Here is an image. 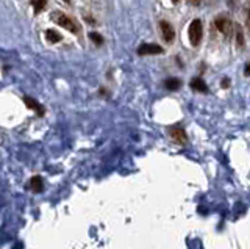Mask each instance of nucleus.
Returning a JSON list of instances; mask_svg holds the SVG:
<instances>
[{
    "instance_id": "nucleus-11",
    "label": "nucleus",
    "mask_w": 250,
    "mask_h": 249,
    "mask_svg": "<svg viewBox=\"0 0 250 249\" xmlns=\"http://www.w3.org/2000/svg\"><path fill=\"white\" fill-rule=\"evenodd\" d=\"M46 39L48 42H52V44H57V42L61 41V35L57 32V30H46Z\"/></svg>"
},
{
    "instance_id": "nucleus-1",
    "label": "nucleus",
    "mask_w": 250,
    "mask_h": 249,
    "mask_svg": "<svg viewBox=\"0 0 250 249\" xmlns=\"http://www.w3.org/2000/svg\"><path fill=\"white\" fill-rule=\"evenodd\" d=\"M50 19H52L57 25H60V27H62V28H66V30H69V32L74 33V35L80 33V27H78V24L75 22V20H74L71 16H67V14H64V13H61V11H53V13L50 14Z\"/></svg>"
},
{
    "instance_id": "nucleus-9",
    "label": "nucleus",
    "mask_w": 250,
    "mask_h": 249,
    "mask_svg": "<svg viewBox=\"0 0 250 249\" xmlns=\"http://www.w3.org/2000/svg\"><path fill=\"white\" fill-rule=\"evenodd\" d=\"M24 104L29 107L30 110H33L34 113H38L39 116H43L44 115V108H43V105H41L39 102H36L34 101V99H31V97H29V96H25L24 97Z\"/></svg>"
},
{
    "instance_id": "nucleus-16",
    "label": "nucleus",
    "mask_w": 250,
    "mask_h": 249,
    "mask_svg": "<svg viewBox=\"0 0 250 249\" xmlns=\"http://www.w3.org/2000/svg\"><path fill=\"white\" fill-rule=\"evenodd\" d=\"M188 3L192 5V6H199L200 3H202V0H188Z\"/></svg>"
},
{
    "instance_id": "nucleus-12",
    "label": "nucleus",
    "mask_w": 250,
    "mask_h": 249,
    "mask_svg": "<svg viewBox=\"0 0 250 249\" xmlns=\"http://www.w3.org/2000/svg\"><path fill=\"white\" fill-rule=\"evenodd\" d=\"M30 3L33 6V11L38 14V13H41L47 6V0H31Z\"/></svg>"
},
{
    "instance_id": "nucleus-19",
    "label": "nucleus",
    "mask_w": 250,
    "mask_h": 249,
    "mask_svg": "<svg viewBox=\"0 0 250 249\" xmlns=\"http://www.w3.org/2000/svg\"><path fill=\"white\" fill-rule=\"evenodd\" d=\"M228 85H230V80H228V79H224V80H222V87H224V88H227Z\"/></svg>"
},
{
    "instance_id": "nucleus-8",
    "label": "nucleus",
    "mask_w": 250,
    "mask_h": 249,
    "mask_svg": "<svg viewBox=\"0 0 250 249\" xmlns=\"http://www.w3.org/2000/svg\"><path fill=\"white\" fill-rule=\"evenodd\" d=\"M29 187L33 193H41L44 190V179L41 176H33L29 180Z\"/></svg>"
},
{
    "instance_id": "nucleus-6",
    "label": "nucleus",
    "mask_w": 250,
    "mask_h": 249,
    "mask_svg": "<svg viewBox=\"0 0 250 249\" xmlns=\"http://www.w3.org/2000/svg\"><path fill=\"white\" fill-rule=\"evenodd\" d=\"M163 53V47L158 44H141L138 47V55L141 56H147V55H161Z\"/></svg>"
},
{
    "instance_id": "nucleus-5",
    "label": "nucleus",
    "mask_w": 250,
    "mask_h": 249,
    "mask_svg": "<svg viewBox=\"0 0 250 249\" xmlns=\"http://www.w3.org/2000/svg\"><path fill=\"white\" fill-rule=\"evenodd\" d=\"M159 32H161V36L166 42H172L175 38V30L168 20H159Z\"/></svg>"
},
{
    "instance_id": "nucleus-2",
    "label": "nucleus",
    "mask_w": 250,
    "mask_h": 249,
    "mask_svg": "<svg viewBox=\"0 0 250 249\" xmlns=\"http://www.w3.org/2000/svg\"><path fill=\"white\" fill-rule=\"evenodd\" d=\"M213 25L216 27V30H218L219 33L224 35L225 38H230L232 33L234 32V25H233V22L230 20V18L225 16V14H219V16H218L216 19H214Z\"/></svg>"
},
{
    "instance_id": "nucleus-17",
    "label": "nucleus",
    "mask_w": 250,
    "mask_h": 249,
    "mask_svg": "<svg viewBox=\"0 0 250 249\" xmlns=\"http://www.w3.org/2000/svg\"><path fill=\"white\" fill-rule=\"evenodd\" d=\"M246 24H247V28L250 30V6H249V10H247V19H246Z\"/></svg>"
},
{
    "instance_id": "nucleus-21",
    "label": "nucleus",
    "mask_w": 250,
    "mask_h": 249,
    "mask_svg": "<svg viewBox=\"0 0 250 249\" xmlns=\"http://www.w3.org/2000/svg\"><path fill=\"white\" fill-rule=\"evenodd\" d=\"M172 3H178V0H172Z\"/></svg>"
},
{
    "instance_id": "nucleus-13",
    "label": "nucleus",
    "mask_w": 250,
    "mask_h": 249,
    "mask_svg": "<svg viewBox=\"0 0 250 249\" xmlns=\"http://www.w3.org/2000/svg\"><path fill=\"white\" fill-rule=\"evenodd\" d=\"M234 33H236V44L238 47L244 46V33H242V28L239 25H234Z\"/></svg>"
},
{
    "instance_id": "nucleus-10",
    "label": "nucleus",
    "mask_w": 250,
    "mask_h": 249,
    "mask_svg": "<svg viewBox=\"0 0 250 249\" xmlns=\"http://www.w3.org/2000/svg\"><path fill=\"white\" fill-rule=\"evenodd\" d=\"M164 87H166V89H169V91H177V89H180V87H182V80L180 79H168L164 82Z\"/></svg>"
},
{
    "instance_id": "nucleus-15",
    "label": "nucleus",
    "mask_w": 250,
    "mask_h": 249,
    "mask_svg": "<svg viewBox=\"0 0 250 249\" xmlns=\"http://www.w3.org/2000/svg\"><path fill=\"white\" fill-rule=\"evenodd\" d=\"M225 3L228 5V8H230V10L238 8V0H225Z\"/></svg>"
},
{
    "instance_id": "nucleus-20",
    "label": "nucleus",
    "mask_w": 250,
    "mask_h": 249,
    "mask_svg": "<svg viewBox=\"0 0 250 249\" xmlns=\"http://www.w3.org/2000/svg\"><path fill=\"white\" fill-rule=\"evenodd\" d=\"M62 2H66V3H71V0H62Z\"/></svg>"
},
{
    "instance_id": "nucleus-4",
    "label": "nucleus",
    "mask_w": 250,
    "mask_h": 249,
    "mask_svg": "<svg viewBox=\"0 0 250 249\" xmlns=\"http://www.w3.org/2000/svg\"><path fill=\"white\" fill-rule=\"evenodd\" d=\"M169 137L175 144L178 146H186L188 144V133L183 127L180 125H173L169 129Z\"/></svg>"
},
{
    "instance_id": "nucleus-14",
    "label": "nucleus",
    "mask_w": 250,
    "mask_h": 249,
    "mask_svg": "<svg viewBox=\"0 0 250 249\" xmlns=\"http://www.w3.org/2000/svg\"><path fill=\"white\" fill-rule=\"evenodd\" d=\"M89 39H91L95 46H102V44H103V38L100 36L99 33H95V32H91V33H89Z\"/></svg>"
},
{
    "instance_id": "nucleus-3",
    "label": "nucleus",
    "mask_w": 250,
    "mask_h": 249,
    "mask_svg": "<svg viewBox=\"0 0 250 249\" xmlns=\"http://www.w3.org/2000/svg\"><path fill=\"white\" fill-rule=\"evenodd\" d=\"M188 35H189V42L191 46L197 47L200 44V41H202V36H203V24L200 19H194L191 25H189V30H188Z\"/></svg>"
},
{
    "instance_id": "nucleus-7",
    "label": "nucleus",
    "mask_w": 250,
    "mask_h": 249,
    "mask_svg": "<svg viewBox=\"0 0 250 249\" xmlns=\"http://www.w3.org/2000/svg\"><path fill=\"white\" fill-rule=\"evenodd\" d=\"M189 87H191L192 91L202 92V94H208V92H210V88H208V85L203 82V79H200V77H194V79L189 82Z\"/></svg>"
},
{
    "instance_id": "nucleus-18",
    "label": "nucleus",
    "mask_w": 250,
    "mask_h": 249,
    "mask_svg": "<svg viewBox=\"0 0 250 249\" xmlns=\"http://www.w3.org/2000/svg\"><path fill=\"white\" fill-rule=\"evenodd\" d=\"M244 75H250V63H247V65H246V68H244Z\"/></svg>"
}]
</instances>
